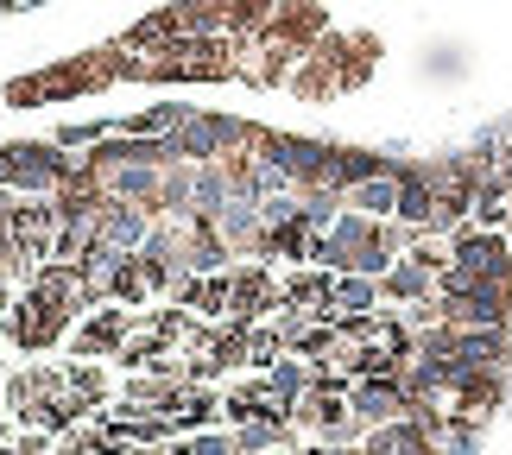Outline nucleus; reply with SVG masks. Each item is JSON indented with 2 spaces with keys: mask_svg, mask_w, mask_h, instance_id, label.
Wrapping results in <instances>:
<instances>
[{
  "mask_svg": "<svg viewBox=\"0 0 512 455\" xmlns=\"http://www.w3.org/2000/svg\"><path fill=\"white\" fill-rule=\"evenodd\" d=\"M354 203H361V209H399V190H392V184H361V190H354Z\"/></svg>",
  "mask_w": 512,
  "mask_h": 455,
  "instance_id": "1",
  "label": "nucleus"
}]
</instances>
